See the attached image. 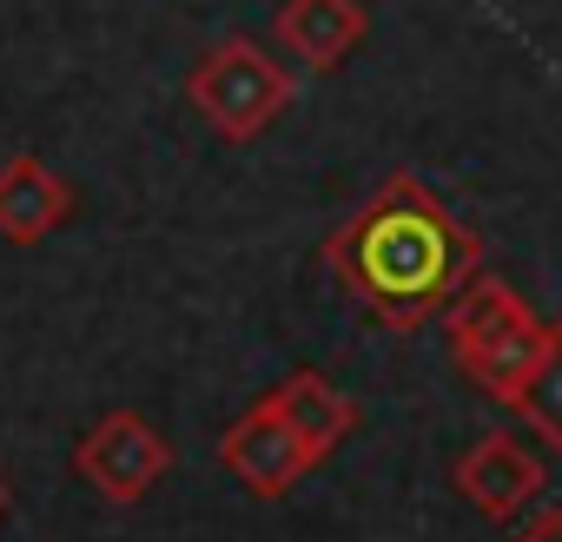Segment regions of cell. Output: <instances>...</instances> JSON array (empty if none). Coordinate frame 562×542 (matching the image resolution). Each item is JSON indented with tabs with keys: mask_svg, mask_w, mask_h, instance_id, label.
<instances>
[{
	"mask_svg": "<svg viewBox=\"0 0 562 542\" xmlns=\"http://www.w3.org/2000/svg\"><path fill=\"white\" fill-rule=\"evenodd\" d=\"M325 271L384 331H424L483 271V238L411 172L384 179L331 238Z\"/></svg>",
	"mask_w": 562,
	"mask_h": 542,
	"instance_id": "6da1fadb",
	"label": "cell"
},
{
	"mask_svg": "<svg viewBox=\"0 0 562 542\" xmlns=\"http://www.w3.org/2000/svg\"><path fill=\"white\" fill-rule=\"evenodd\" d=\"M549 331H555V325H542V318L529 312V298H522L509 279H490V271H476V279L450 298V312H443V338H450L457 371H463L476 391H490L496 404H503V397L516 391V377L542 358Z\"/></svg>",
	"mask_w": 562,
	"mask_h": 542,
	"instance_id": "7a4b0ae2",
	"label": "cell"
},
{
	"mask_svg": "<svg viewBox=\"0 0 562 542\" xmlns=\"http://www.w3.org/2000/svg\"><path fill=\"white\" fill-rule=\"evenodd\" d=\"M292 93H299V80L278 67L258 41H245V34L212 41V47L199 54V67L186 74L192 113H199L218 139H232V146H251L278 113L292 106Z\"/></svg>",
	"mask_w": 562,
	"mask_h": 542,
	"instance_id": "3957f363",
	"label": "cell"
},
{
	"mask_svg": "<svg viewBox=\"0 0 562 542\" xmlns=\"http://www.w3.org/2000/svg\"><path fill=\"white\" fill-rule=\"evenodd\" d=\"M74 470H80V483H87L93 496H106L113 509H126V503H139L146 489L166 483L172 443H166L139 410H106V417L80 437Z\"/></svg>",
	"mask_w": 562,
	"mask_h": 542,
	"instance_id": "277c9868",
	"label": "cell"
},
{
	"mask_svg": "<svg viewBox=\"0 0 562 542\" xmlns=\"http://www.w3.org/2000/svg\"><path fill=\"white\" fill-rule=\"evenodd\" d=\"M218 463H225V476H232L238 489H251V496H265V503L292 496V489L318 470V463L305 456V443L292 437V424L278 417L271 391H265L245 417L225 424V437H218Z\"/></svg>",
	"mask_w": 562,
	"mask_h": 542,
	"instance_id": "5b68a950",
	"label": "cell"
},
{
	"mask_svg": "<svg viewBox=\"0 0 562 542\" xmlns=\"http://www.w3.org/2000/svg\"><path fill=\"white\" fill-rule=\"evenodd\" d=\"M450 483H457V496H463L476 516L503 522V516H516V509H529V503L542 496V483H549V463H542V456H536L522 437H509V430H490V437H476V443L457 456Z\"/></svg>",
	"mask_w": 562,
	"mask_h": 542,
	"instance_id": "8992f818",
	"label": "cell"
},
{
	"mask_svg": "<svg viewBox=\"0 0 562 542\" xmlns=\"http://www.w3.org/2000/svg\"><path fill=\"white\" fill-rule=\"evenodd\" d=\"M271 34L285 41V54L305 74H338L364 47L371 14H364V0H285L278 21H271Z\"/></svg>",
	"mask_w": 562,
	"mask_h": 542,
	"instance_id": "52a82bcc",
	"label": "cell"
},
{
	"mask_svg": "<svg viewBox=\"0 0 562 542\" xmlns=\"http://www.w3.org/2000/svg\"><path fill=\"white\" fill-rule=\"evenodd\" d=\"M67 218H74V185L47 159L14 153L8 166H0V238L8 245H41Z\"/></svg>",
	"mask_w": 562,
	"mask_h": 542,
	"instance_id": "ba28073f",
	"label": "cell"
},
{
	"mask_svg": "<svg viewBox=\"0 0 562 542\" xmlns=\"http://www.w3.org/2000/svg\"><path fill=\"white\" fill-rule=\"evenodd\" d=\"M271 404H278V417L292 424V437L305 443L312 463H325V456L358 430V404H351L325 371H292L285 384L271 391Z\"/></svg>",
	"mask_w": 562,
	"mask_h": 542,
	"instance_id": "9c48e42d",
	"label": "cell"
},
{
	"mask_svg": "<svg viewBox=\"0 0 562 542\" xmlns=\"http://www.w3.org/2000/svg\"><path fill=\"white\" fill-rule=\"evenodd\" d=\"M503 404H509V410H516V417H522V424L555 450V456H562V325L549 331L542 358L516 377V391H509Z\"/></svg>",
	"mask_w": 562,
	"mask_h": 542,
	"instance_id": "30bf717a",
	"label": "cell"
},
{
	"mask_svg": "<svg viewBox=\"0 0 562 542\" xmlns=\"http://www.w3.org/2000/svg\"><path fill=\"white\" fill-rule=\"evenodd\" d=\"M509 542H562V509H536Z\"/></svg>",
	"mask_w": 562,
	"mask_h": 542,
	"instance_id": "8fae6325",
	"label": "cell"
},
{
	"mask_svg": "<svg viewBox=\"0 0 562 542\" xmlns=\"http://www.w3.org/2000/svg\"><path fill=\"white\" fill-rule=\"evenodd\" d=\"M0 516H8V483H0Z\"/></svg>",
	"mask_w": 562,
	"mask_h": 542,
	"instance_id": "7c38bea8",
	"label": "cell"
}]
</instances>
